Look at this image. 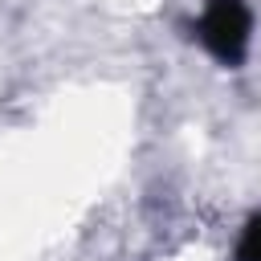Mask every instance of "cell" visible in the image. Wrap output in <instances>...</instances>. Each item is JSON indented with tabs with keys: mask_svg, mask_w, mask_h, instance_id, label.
Instances as JSON below:
<instances>
[{
	"mask_svg": "<svg viewBox=\"0 0 261 261\" xmlns=\"http://www.w3.org/2000/svg\"><path fill=\"white\" fill-rule=\"evenodd\" d=\"M196 37L200 45L228 69H237L249 57V41H253V12L245 0H208L200 20H196Z\"/></svg>",
	"mask_w": 261,
	"mask_h": 261,
	"instance_id": "obj_1",
	"label": "cell"
},
{
	"mask_svg": "<svg viewBox=\"0 0 261 261\" xmlns=\"http://www.w3.org/2000/svg\"><path fill=\"white\" fill-rule=\"evenodd\" d=\"M237 261H261V212L245 224L241 245H237Z\"/></svg>",
	"mask_w": 261,
	"mask_h": 261,
	"instance_id": "obj_2",
	"label": "cell"
}]
</instances>
